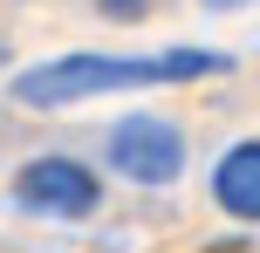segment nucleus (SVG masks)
Masks as SVG:
<instances>
[{
  "label": "nucleus",
  "mask_w": 260,
  "mask_h": 253,
  "mask_svg": "<svg viewBox=\"0 0 260 253\" xmlns=\"http://www.w3.org/2000/svg\"><path fill=\"white\" fill-rule=\"evenodd\" d=\"M226 55L219 48H165V55H55V62H35L14 76V103L27 110H69V103H89V96L110 89H157V82H199V76H226Z\"/></svg>",
  "instance_id": "nucleus-1"
},
{
  "label": "nucleus",
  "mask_w": 260,
  "mask_h": 253,
  "mask_svg": "<svg viewBox=\"0 0 260 253\" xmlns=\"http://www.w3.org/2000/svg\"><path fill=\"white\" fill-rule=\"evenodd\" d=\"M110 171L130 185H171L185 171V137L165 117H123L110 130Z\"/></svg>",
  "instance_id": "nucleus-2"
},
{
  "label": "nucleus",
  "mask_w": 260,
  "mask_h": 253,
  "mask_svg": "<svg viewBox=\"0 0 260 253\" xmlns=\"http://www.w3.org/2000/svg\"><path fill=\"white\" fill-rule=\"evenodd\" d=\"M14 199H21V212H41V219H89L96 199H103V185L76 158H35L14 178Z\"/></svg>",
  "instance_id": "nucleus-3"
},
{
  "label": "nucleus",
  "mask_w": 260,
  "mask_h": 253,
  "mask_svg": "<svg viewBox=\"0 0 260 253\" xmlns=\"http://www.w3.org/2000/svg\"><path fill=\"white\" fill-rule=\"evenodd\" d=\"M212 199H219V212H233V219H260V137L233 144L219 164H212Z\"/></svg>",
  "instance_id": "nucleus-4"
},
{
  "label": "nucleus",
  "mask_w": 260,
  "mask_h": 253,
  "mask_svg": "<svg viewBox=\"0 0 260 253\" xmlns=\"http://www.w3.org/2000/svg\"><path fill=\"white\" fill-rule=\"evenodd\" d=\"M212 7H240V0H212Z\"/></svg>",
  "instance_id": "nucleus-5"
},
{
  "label": "nucleus",
  "mask_w": 260,
  "mask_h": 253,
  "mask_svg": "<svg viewBox=\"0 0 260 253\" xmlns=\"http://www.w3.org/2000/svg\"><path fill=\"white\" fill-rule=\"evenodd\" d=\"M103 7H110V0H103ZM117 7H123V14H130V0H117Z\"/></svg>",
  "instance_id": "nucleus-6"
}]
</instances>
